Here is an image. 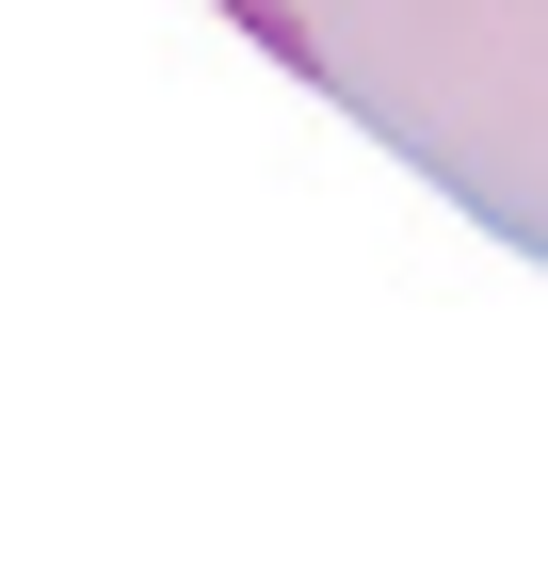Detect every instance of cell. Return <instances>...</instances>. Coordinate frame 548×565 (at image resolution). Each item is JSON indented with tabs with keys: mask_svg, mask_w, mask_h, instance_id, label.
Returning <instances> with one entry per match:
<instances>
[{
	"mask_svg": "<svg viewBox=\"0 0 548 565\" xmlns=\"http://www.w3.org/2000/svg\"><path fill=\"white\" fill-rule=\"evenodd\" d=\"M226 17H243V33L275 49V65H323V49H307V17H275V0H226Z\"/></svg>",
	"mask_w": 548,
	"mask_h": 565,
	"instance_id": "6da1fadb",
	"label": "cell"
}]
</instances>
